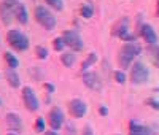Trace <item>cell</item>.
Instances as JSON below:
<instances>
[{"mask_svg": "<svg viewBox=\"0 0 159 135\" xmlns=\"http://www.w3.org/2000/svg\"><path fill=\"white\" fill-rule=\"evenodd\" d=\"M142 52V46L135 42H129L126 45H123V48L118 52V65L121 69H127L132 65L134 59Z\"/></svg>", "mask_w": 159, "mask_h": 135, "instance_id": "obj_1", "label": "cell"}, {"mask_svg": "<svg viewBox=\"0 0 159 135\" xmlns=\"http://www.w3.org/2000/svg\"><path fill=\"white\" fill-rule=\"evenodd\" d=\"M35 19L42 27H45L46 30H52L56 27V24H57L56 16L52 15L46 7H42V5L35 8Z\"/></svg>", "mask_w": 159, "mask_h": 135, "instance_id": "obj_2", "label": "cell"}, {"mask_svg": "<svg viewBox=\"0 0 159 135\" xmlns=\"http://www.w3.org/2000/svg\"><path fill=\"white\" fill-rule=\"evenodd\" d=\"M7 40H8L10 46L13 49H16V51H25V49H29V38L25 37L21 30H16V29L8 30Z\"/></svg>", "mask_w": 159, "mask_h": 135, "instance_id": "obj_3", "label": "cell"}, {"mask_svg": "<svg viewBox=\"0 0 159 135\" xmlns=\"http://www.w3.org/2000/svg\"><path fill=\"white\" fill-rule=\"evenodd\" d=\"M150 78V70L143 62H134L130 67V81L132 84H145Z\"/></svg>", "mask_w": 159, "mask_h": 135, "instance_id": "obj_4", "label": "cell"}, {"mask_svg": "<svg viewBox=\"0 0 159 135\" xmlns=\"http://www.w3.org/2000/svg\"><path fill=\"white\" fill-rule=\"evenodd\" d=\"M111 35L113 37H118L124 40V42H135V37L130 34V29H129V19L127 18H121L111 29Z\"/></svg>", "mask_w": 159, "mask_h": 135, "instance_id": "obj_5", "label": "cell"}, {"mask_svg": "<svg viewBox=\"0 0 159 135\" xmlns=\"http://www.w3.org/2000/svg\"><path fill=\"white\" fill-rule=\"evenodd\" d=\"M62 40H64L65 46H69L72 51H81L84 48L81 37H80L78 32H75V30H65L62 34Z\"/></svg>", "mask_w": 159, "mask_h": 135, "instance_id": "obj_6", "label": "cell"}, {"mask_svg": "<svg viewBox=\"0 0 159 135\" xmlns=\"http://www.w3.org/2000/svg\"><path fill=\"white\" fill-rule=\"evenodd\" d=\"M22 102H24L25 108H27L29 111H37L38 108H40V102H38L37 94L29 86H24L22 88Z\"/></svg>", "mask_w": 159, "mask_h": 135, "instance_id": "obj_7", "label": "cell"}, {"mask_svg": "<svg viewBox=\"0 0 159 135\" xmlns=\"http://www.w3.org/2000/svg\"><path fill=\"white\" fill-rule=\"evenodd\" d=\"M48 124L52 130H59L62 126H64V113L61 108L54 106L49 110V115H48Z\"/></svg>", "mask_w": 159, "mask_h": 135, "instance_id": "obj_8", "label": "cell"}, {"mask_svg": "<svg viewBox=\"0 0 159 135\" xmlns=\"http://www.w3.org/2000/svg\"><path fill=\"white\" fill-rule=\"evenodd\" d=\"M69 111L73 118L80 119V118H83L86 113H88V105L81 100V99H73L69 102Z\"/></svg>", "mask_w": 159, "mask_h": 135, "instance_id": "obj_9", "label": "cell"}, {"mask_svg": "<svg viewBox=\"0 0 159 135\" xmlns=\"http://www.w3.org/2000/svg\"><path fill=\"white\" fill-rule=\"evenodd\" d=\"M7 126L13 133H21L24 130V124H22V119L19 115L16 113H8L7 115Z\"/></svg>", "mask_w": 159, "mask_h": 135, "instance_id": "obj_10", "label": "cell"}, {"mask_svg": "<svg viewBox=\"0 0 159 135\" xmlns=\"http://www.w3.org/2000/svg\"><path fill=\"white\" fill-rule=\"evenodd\" d=\"M83 83L92 91H100L102 89V81H100L99 75L94 73V72H84L83 73Z\"/></svg>", "mask_w": 159, "mask_h": 135, "instance_id": "obj_11", "label": "cell"}, {"mask_svg": "<svg viewBox=\"0 0 159 135\" xmlns=\"http://www.w3.org/2000/svg\"><path fill=\"white\" fill-rule=\"evenodd\" d=\"M15 7L16 5H10L7 2L0 3V19L5 25H10L13 21V16H15Z\"/></svg>", "mask_w": 159, "mask_h": 135, "instance_id": "obj_12", "label": "cell"}, {"mask_svg": "<svg viewBox=\"0 0 159 135\" xmlns=\"http://www.w3.org/2000/svg\"><path fill=\"white\" fill-rule=\"evenodd\" d=\"M140 37L148 45H156L157 43V35H156L154 29H153L150 24H142L140 25Z\"/></svg>", "mask_w": 159, "mask_h": 135, "instance_id": "obj_13", "label": "cell"}, {"mask_svg": "<svg viewBox=\"0 0 159 135\" xmlns=\"http://www.w3.org/2000/svg\"><path fill=\"white\" fill-rule=\"evenodd\" d=\"M15 18L19 24H27L29 22V13H27V8H25L24 3H18L15 7Z\"/></svg>", "mask_w": 159, "mask_h": 135, "instance_id": "obj_14", "label": "cell"}, {"mask_svg": "<svg viewBox=\"0 0 159 135\" xmlns=\"http://www.w3.org/2000/svg\"><path fill=\"white\" fill-rule=\"evenodd\" d=\"M129 135H151L150 129L145 127L139 123H135V121H132L130 126H129Z\"/></svg>", "mask_w": 159, "mask_h": 135, "instance_id": "obj_15", "label": "cell"}, {"mask_svg": "<svg viewBox=\"0 0 159 135\" xmlns=\"http://www.w3.org/2000/svg\"><path fill=\"white\" fill-rule=\"evenodd\" d=\"M5 76H7V81L11 88H19L21 86V79H19V75L16 73V70H8L5 73Z\"/></svg>", "mask_w": 159, "mask_h": 135, "instance_id": "obj_16", "label": "cell"}, {"mask_svg": "<svg viewBox=\"0 0 159 135\" xmlns=\"http://www.w3.org/2000/svg\"><path fill=\"white\" fill-rule=\"evenodd\" d=\"M3 59H5L7 67H8L10 70H16L18 67H19V61H18V57L15 56V54H11V52H5V54H3Z\"/></svg>", "mask_w": 159, "mask_h": 135, "instance_id": "obj_17", "label": "cell"}, {"mask_svg": "<svg viewBox=\"0 0 159 135\" xmlns=\"http://www.w3.org/2000/svg\"><path fill=\"white\" fill-rule=\"evenodd\" d=\"M80 15H81V18H84V19H91L92 16H94V7H92V3L86 2L81 8H80Z\"/></svg>", "mask_w": 159, "mask_h": 135, "instance_id": "obj_18", "label": "cell"}, {"mask_svg": "<svg viewBox=\"0 0 159 135\" xmlns=\"http://www.w3.org/2000/svg\"><path fill=\"white\" fill-rule=\"evenodd\" d=\"M96 62H97V54H96V52H89V54H88V57L84 59V62L81 64V72H83V73L88 72L89 67H91V65H94Z\"/></svg>", "mask_w": 159, "mask_h": 135, "instance_id": "obj_19", "label": "cell"}, {"mask_svg": "<svg viewBox=\"0 0 159 135\" xmlns=\"http://www.w3.org/2000/svg\"><path fill=\"white\" fill-rule=\"evenodd\" d=\"M61 61L65 67H72L76 61V56H75V52L69 51V52H62V56H61Z\"/></svg>", "mask_w": 159, "mask_h": 135, "instance_id": "obj_20", "label": "cell"}, {"mask_svg": "<svg viewBox=\"0 0 159 135\" xmlns=\"http://www.w3.org/2000/svg\"><path fill=\"white\" fill-rule=\"evenodd\" d=\"M150 54L153 57V64L159 69V46L157 45H150Z\"/></svg>", "mask_w": 159, "mask_h": 135, "instance_id": "obj_21", "label": "cell"}, {"mask_svg": "<svg viewBox=\"0 0 159 135\" xmlns=\"http://www.w3.org/2000/svg\"><path fill=\"white\" fill-rule=\"evenodd\" d=\"M45 2L51 8H54L56 11H62L64 10V0H45Z\"/></svg>", "mask_w": 159, "mask_h": 135, "instance_id": "obj_22", "label": "cell"}, {"mask_svg": "<svg viewBox=\"0 0 159 135\" xmlns=\"http://www.w3.org/2000/svg\"><path fill=\"white\" fill-rule=\"evenodd\" d=\"M35 54H37V57H38L40 61H45V59L48 57V49H46L45 46H37V48H35Z\"/></svg>", "mask_w": 159, "mask_h": 135, "instance_id": "obj_23", "label": "cell"}, {"mask_svg": "<svg viewBox=\"0 0 159 135\" xmlns=\"http://www.w3.org/2000/svg\"><path fill=\"white\" fill-rule=\"evenodd\" d=\"M52 48H54L56 51H62L65 48V43H64L62 37H56L54 40H52Z\"/></svg>", "mask_w": 159, "mask_h": 135, "instance_id": "obj_24", "label": "cell"}, {"mask_svg": "<svg viewBox=\"0 0 159 135\" xmlns=\"http://www.w3.org/2000/svg\"><path fill=\"white\" fill-rule=\"evenodd\" d=\"M113 76H115V81H116V83L118 84H124L126 83V73L124 72H121V70H118V72H115L113 73Z\"/></svg>", "mask_w": 159, "mask_h": 135, "instance_id": "obj_25", "label": "cell"}, {"mask_svg": "<svg viewBox=\"0 0 159 135\" xmlns=\"http://www.w3.org/2000/svg\"><path fill=\"white\" fill-rule=\"evenodd\" d=\"M35 130L37 132H45V119L43 118H37V121H35Z\"/></svg>", "mask_w": 159, "mask_h": 135, "instance_id": "obj_26", "label": "cell"}, {"mask_svg": "<svg viewBox=\"0 0 159 135\" xmlns=\"http://www.w3.org/2000/svg\"><path fill=\"white\" fill-rule=\"evenodd\" d=\"M148 103L154 108V110H159V102L157 100H154V99H151V100H148Z\"/></svg>", "mask_w": 159, "mask_h": 135, "instance_id": "obj_27", "label": "cell"}, {"mask_svg": "<svg viewBox=\"0 0 159 135\" xmlns=\"http://www.w3.org/2000/svg\"><path fill=\"white\" fill-rule=\"evenodd\" d=\"M81 135H94V132H92V129L89 127V126H86L84 129H83V133Z\"/></svg>", "mask_w": 159, "mask_h": 135, "instance_id": "obj_28", "label": "cell"}, {"mask_svg": "<svg viewBox=\"0 0 159 135\" xmlns=\"http://www.w3.org/2000/svg\"><path fill=\"white\" fill-rule=\"evenodd\" d=\"M99 113H100L102 116H107V115H108V110H107V106H100V108H99Z\"/></svg>", "mask_w": 159, "mask_h": 135, "instance_id": "obj_29", "label": "cell"}, {"mask_svg": "<svg viewBox=\"0 0 159 135\" xmlns=\"http://www.w3.org/2000/svg\"><path fill=\"white\" fill-rule=\"evenodd\" d=\"M3 2H7V3H10V5H18L19 0H3Z\"/></svg>", "mask_w": 159, "mask_h": 135, "instance_id": "obj_30", "label": "cell"}, {"mask_svg": "<svg viewBox=\"0 0 159 135\" xmlns=\"http://www.w3.org/2000/svg\"><path fill=\"white\" fill-rule=\"evenodd\" d=\"M45 88H46L49 92H52V91H54V86H52V84H45Z\"/></svg>", "mask_w": 159, "mask_h": 135, "instance_id": "obj_31", "label": "cell"}, {"mask_svg": "<svg viewBox=\"0 0 159 135\" xmlns=\"http://www.w3.org/2000/svg\"><path fill=\"white\" fill-rule=\"evenodd\" d=\"M45 135H59L56 130H48V132H45Z\"/></svg>", "mask_w": 159, "mask_h": 135, "instance_id": "obj_32", "label": "cell"}, {"mask_svg": "<svg viewBox=\"0 0 159 135\" xmlns=\"http://www.w3.org/2000/svg\"><path fill=\"white\" fill-rule=\"evenodd\" d=\"M156 15L159 16V0H157V3H156Z\"/></svg>", "mask_w": 159, "mask_h": 135, "instance_id": "obj_33", "label": "cell"}, {"mask_svg": "<svg viewBox=\"0 0 159 135\" xmlns=\"http://www.w3.org/2000/svg\"><path fill=\"white\" fill-rule=\"evenodd\" d=\"M7 135H18V133H13V132H10V133H7Z\"/></svg>", "mask_w": 159, "mask_h": 135, "instance_id": "obj_34", "label": "cell"}, {"mask_svg": "<svg viewBox=\"0 0 159 135\" xmlns=\"http://www.w3.org/2000/svg\"><path fill=\"white\" fill-rule=\"evenodd\" d=\"M0 106H2V99H0Z\"/></svg>", "mask_w": 159, "mask_h": 135, "instance_id": "obj_35", "label": "cell"}, {"mask_svg": "<svg viewBox=\"0 0 159 135\" xmlns=\"http://www.w3.org/2000/svg\"><path fill=\"white\" fill-rule=\"evenodd\" d=\"M0 43H2V40H0Z\"/></svg>", "mask_w": 159, "mask_h": 135, "instance_id": "obj_36", "label": "cell"}]
</instances>
